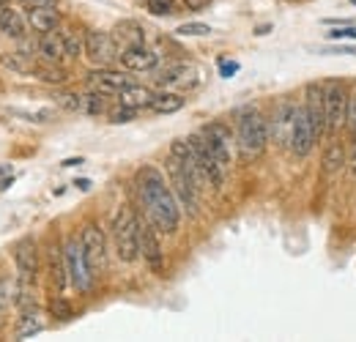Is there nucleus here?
I'll return each mask as SVG.
<instances>
[{"mask_svg": "<svg viewBox=\"0 0 356 342\" xmlns=\"http://www.w3.org/2000/svg\"><path fill=\"white\" fill-rule=\"evenodd\" d=\"M134 186H137V197H140V206H143L145 219L159 233L173 236L178 230V222H181V206H178L170 184L165 181V175L156 170V168L145 165V168L137 170Z\"/></svg>", "mask_w": 356, "mask_h": 342, "instance_id": "f257e3e1", "label": "nucleus"}, {"mask_svg": "<svg viewBox=\"0 0 356 342\" xmlns=\"http://www.w3.org/2000/svg\"><path fill=\"white\" fill-rule=\"evenodd\" d=\"M268 140V121L255 107H241L236 113V145L244 159H258L266 151Z\"/></svg>", "mask_w": 356, "mask_h": 342, "instance_id": "f03ea898", "label": "nucleus"}, {"mask_svg": "<svg viewBox=\"0 0 356 342\" xmlns=\"http://www.w3.org/2000/svg\"><path fill=\"white\" fill-rule=\"evenodd\" d=\"M168 181H170V189H173V195H176L178 206L186 211L189 216L197 214V209H200V184L195 181V175L186 170V165L178 159V156H168Z\"/></svg>", "mask_w": 356, "mask_h": 342, "instance_id": "7ed1b4c3", "label": "nucleus"}, {"mask_svg": "<svg viewBox=\"0 0 356 342\" xmlns=\"http://www.w3.org/2000/svg\"><path fill=\"white\" fill-rule=\"evenodd\" d=\"M113 244L124 263H134L140 255V219L132 209H121L113 219Z\"/></svg>", "mask_w": 356, "mask_h": 342, "instance_id": "20e7f679", "label": "nucleus"}, {"mask_svg": "<svg viewBox=\"0 0 356 342\" xmlns=\"http://www.w3.org/2000/svg\"><path fill=\"white\" fill-rule=\"evenodd\" d=\"M63 257H66V271H69V285L77 291V293H88L90 285H93V271L88 266V257H86V247L80 238H66L63 244Z\"/></svg>", "mask_w": 356, "mask_h": 342, "instance_id": "39448f33", "label": "nucleus"}, {"mask_svg": "<svg viewBox=\"0 0 356 342\" xmlns=\"http://www.w3.org/2000/svg\"><path fill=\"white\" fill-rule=\"evenodd\" d=\"M348 88L340 80L323 83V107H326V124L329 137H337V131L346 127V113H348Z\"/></svg>", "mask_w": 356, "mask_h": 342, "instance_id": "423d86ee", "label": "nucleus"}, {"mask_svg": "<svg viewBox=\"0 0 356 342\" xmlns=\"http://www.w3.org/2000/svg\"><path fill=\"white\" fill-rule=\"evenodd\" d=\"M186 140H189V145H192V151H195V159H197L200 170H203V175H206L209 186H211V189H222V186H225V172H227V170L220 165V159L211 154V148H209L206 137H203L200 131H195V134H189Z\"/></svg>", "mask_w": 356, "mask_h": 342, "instance_id": "0eeeda50", "label": "nucleus"}, {"mask_svg": "<svg viewBox=\"0 0 356 342\" xmlns=\"http://www.w3.org/2000/svg\"><path fill=\"white\" fill-rule=\"evenodd\" d=\"M296 113H299V104L296 101H280L271 121H268V134H271V142L280 145V148H291V137H293V127H296Z\"/></svg>", "mask_w": 356, "mask_h": 342, "instance_id": "6e6552de", "label": "nucleus"}, {"mask_svg": "<svg viewBox=\"0 0 356 342\" xmlns=\"http://www.w3.org/2000/svg\"><path fill=\"white\" fill-rule=\"evenodd\" d=\"M80 241H83V247H86V257H88V266H90V271H93V277L104 274V268H107V241H104L102 227L88 222V225L83 227Z\"/></svg>", "mask_w": 356, "mask_h": 342, "instance_id": "1a4fd4ad", "label": "nucleus"}, {"mask_svg": "<svg viewBox=\"0 0 356 342\" xmlns=\"http://www.w3.org/2000/svg\"><path fill=\"white\" fill-rule=\"evenodd\" d=\"M86 55L93 66H110L121 49L113 39V33H104V31H88L86 33Z\"/></svg>", "mask_w": 356, "mask_h": 342, "instance_id": "9d476101", "label": "nucleus"}, {"mask_svg": "<svg viewBox=\"0 0 356 342\" xmlns=\"http://www.w3.org/2000/svg\"><path fill=\"white\" fill-rule=\"evenodd\" d=\"M200 134L206 137L211 154L220 159V165L227 170L230 168V159H233V131L225 127V124H220V121H211V124H206V127L200 129Z\"/></svg>", "mask_w": 356, "mask_h": 342, "instance_id": "9b49d317", "label": "nucleus"}, {"mask_svg": "<svg viewBox=\"0 0 356 342\" xmlns=\"http://www.w3.org/2000/svg\"><path fill=\"white\" fill-rule=\"evenodd\" d=\"M315 142H318V134H315V129H312L310 115H307L305 104H299L296 127H293V137H291V148H288V151H291L296 159H305V156H310L312 154Z\"/></svg>", "mask_w": 356, "mask_h": 342, "instance_id": "f8f14e48", "label": "nucleus"}, {"mask_svg": "<svg viewBox=\"0 0 356 342\" xmlns=\"http://www.w3.org/2000/svg\"><path fill=\"white\" fill-rule=\"evenodd\" d=\"M156 233L159 230L148 219H140V257L148 263V268L154 274H162L165 271V255H162V247H159Z\"/></svg>", "mask_w": 356, "mask_h": 342, "instance_id": "ddd939ff", "label": "nucleus"}, {"mask_svg": "<svg viewBox=\"0 0 356 342\" xmlns=\"http://www.w3.org/2000/svg\"><path fill=\"white\" fill-rule=\"evenodd\" d=\"M305 110L310 115L312 129L318 134V140L329 137V124H326V107H323V86L321 83H310L305 88Z\"/></svg>", "mask_w": 356, "mask_h": 342, "instance_id": "4468645a", "label": "nucleus"}, {"mask_svg": "<svg viewBox=\"0 0 356 342\" xmlns=\"http://www.w3.org/2000/svg\"><path fill=\"white\" fill-rule=\"evenodd\" d=\"M88 86L90 90H99V93H107V96H118L127 86H132V77L124 74V72H115V69H93L88 74Z\"/></svg>", "mask_w": 356, "mask_h": 342, "instance_id": "2eb2a0df", "label": "nucleus"}, {"mask_svg": "<svg viewBox=\"0 0 356 342\" xmlns=\"http://www.w3.org/2000/svg\"><path fill=\"white\" fill-rule=\"evenodd\" d=\"M17 257V268H19V282L33 285L36 274H39V252H36V241L33 238H22L14 250Z\"/></svg>", "mask_w": 356, "mask_h": 342, "instance_id": "dca6fc26", "label": "nucleus"}, {"mask_svg": "<svg viewBox=\"0 0 356 342\" xmlns=\"http://www.w3.org/2000/svg\"><path fill=\"white\" fill-rule=\"evenodd\" d=\"M121 66L127 69V72H151V69H156V63H159V55L154 52V49H148L145 44H134V47H127V49H121Z\"/></svg>", "mask_w": 356, "mask_h": 342, "instance_id": "f3484780", "label": "nucleus"}, {"mask_svg": "<svg viewBox=\"0 0 356 342\" xmlns=\"http://www.w3.org/2000/svg\"><path fill=\"white\" fill-rule=\"evenodd\" d=\"M47 260H49V285L58 291V293H63L66 291V285H69V271H66V257H63V250L60 247H49V252H47Z\"/></svg>", "mask_w": 356, "mask_h": 342, "instance_id": "a211bd4d", "label": "nucleus"}, {"mask_svg": "<svg viewBox=\"0 0 356 342\" xmlns=\"http://www.w3.org/2000/svg\"><path fill=\"white\" fill-rule=\"evenodd\" d=\"M36 52L42 55L44 63H60L66 58V44H63V36L60 33H42V39L36 44Z\"/></svg>", "mask_w": 356, "mask_h": 342, "instance_id": "6ab92c4d", "label": "nucleus"}, {"mask_svg": "<svg viewBox=\"0 0 356 342\" xmlns=\"http://www.w3.org/2000/svg\"><path fill=\"white\" fill-rule=\"evenodd\" d=\"M346 165H348V154H346L343 142L337 137H332L329 145L323 148V165H321V170H323V175H334V172L343 170Z\"/></svg>", "mask_w": 356, "mask_h": 342, "instance_id": "aec40b11", "label": "nucleus"}, {"mask_svg": "<svg viewBox=\"0 0 356 342\" xmlns=\"http://www.w3.org/2000/svg\"><path fill=\"white\" fill-rule=\"evenodd\" d=\"M28 17H31V28H33L36 33H52V31L60 25V14H58L49 3H44V6H33Z\"/></svg>", "mask_w": 356, "mask_h": 342, "instance_id": "412c9836", "label": "nucleus"}, {"mask_svg": "<svg viewBox=\"0 0 356 342\" xmlns=\"http://www.w3.org/2000/svg\"><path fill=\"white\" fill-rule=\"evenodd\" d=\"M192 74H195V69L189 66V63H176V66H168V69H162L159 72V77H156V83L165 88H186L192 86L195 80H192Z\"/></svg>", "mask_w": 356, "mask_h": 342, "instance_id": "4be33fe9", "label": "nucleus"}, {"mask_svg": "<svg viewBox=\"0 0 356 342\" xmlns=\"http://www.w3.org/2000/svg\"><path fill=\"white\" fill-rule=\"evenodd\" d=\"M151 101H154V90L145 86H127L121 93H118V104H127V107H132V110H145V107H151Z\"/></svg>", "mask_w": 356, "mask_h": 342, "instance_id": "5701e85b", "label": "nucleus"}, {"mask_svg": "<svg viewBox=\"0 0 356 342\" xmlns=\"http://www.w3.org/2000/svg\"><path fill=\"white\" fill-rule=\"evenodd\" d=\"M0 33L8 36V39H22L25 36V19L11 6H3L0 8Z\"/></svg>", "mask_w": 356, "mask_h": 342, "instance_id": "b1692460", "label": "nucleus"}, {"mask_svg": "<svg viewBox=\"0 0 356 342\" xmlns=\"http://www.w3.org/2000/svg\"><path fill=\"white\" fill-rule=\"evenodd\" d=\"M39 332H44V320H42V312H39L36 307H31V309H25L22 318H19L17 337H19V340H28V337H33V334H39Z\"/></svg>", "mask_w": 356, "mask_h": 342, "instance_id": "393cba45", "label": "nucleus"}, {"mask_svg": "<svg viewBox=\"0 0 356 342\" xmlns=\"http://www.w3.org/2000/svg\"><path fill=\"white\" fill-rule=\"evenodd\" d=\"M186 104V99L181 93H170V90H162V93H154V101H151V110L159 113V115H170L178 113L181 107Z\"/></svg>", "mask_w": 356, "mask_h": 342, "instance_id": "a878e982", "label": "nucleus"}, {"mask_svg": "<svg viewBox=\"0 0 356 342\" xmlns=\"http://www.w3.org/2000/svg\"><path fill=\"white\" fill-rule=\"evenodd\" d=\"M0 63H3L6 69L17 72V74H36V69H39V63H36L31 55H25V52H6V55L0 58Z\"/></svg>", "mask_w": 356, "mask_h": 342, "instance_id": "bb28decb", "label": "nucleus"}, {"mask_svg": "<svg viewBox=\"0 0 356 342\" xmlns=\"http://www.w3.org/2000/svg\"><path fill=\"white\" fill-rule=\"evenodd\" d=\"M113 39L118 44V49H127V47H134V44H145L143 42V28L137 22H121L115 28Z\"/></svg>", "mask_w": 356, "mask_h": 342, "instance_id": "cd10ccee", "label": "nucleus"}, {"mask_svg": "<svg viewBox=\"0 0 356 342\" xmlns=\"http://www.w3.org/2000/svg\"><path fill=\"white\" fill-rule=\"evenodd\" d=\"M107 110V93H99V90H90L83 96V104H80V113L86 115H102Z\"/></svg>", "mask_w": 356, "mask_h": 342, "instance_id": "c85d7f7f", "label": "nucleus"}, {"mask_svg": "<svg viewBox=\"0 0 356 342\" xmlns=\"http://www.w3.org/2000/svg\"><path fill=\"white\" fill-rule=\"evenodd\" d=\"M36 77H39V80H44V83H49V86H60V83H66V80H69V77H66V72H63V69H58L55 63L39 66V69H36Z\"/></svg>", "mask_w": 356, "mask_h": 342, "instance_id": "c756f323", "label": "nucleus"}, {"mask_svg": "<svg viewBox=\"0 0 356 342\" xmlns=\"http://www.w3.org/2000/svg\"><path fill=\"white\" fill-rule=\"evenodd\" d=\"M326 39L329 42H356V25L348 22V25H334L326 31Z\"/></svg>", "mask_w": 356, "mask_h": 342, "instance_id": "7c9ffc66", "label": "nucleus"}, {"mask_svg": "<svg viewBox=\"0 0 356 342\" xmlns=\"http://www.w3.org/2000/svg\"><path fill=\"white\" fill-rule=\"evenodd\" d=\"M60 36H63V44H66V58H80L86 52V39H80L74 31L60 33Z\"/></svg>", "mask_w": 356, "mask_h": 342, "instance_id": "2f4dec72", "label": "nucleus"}, {"mask_svg": "<svg viewBox=\"0 0 356 342\" xmlns=\"http://www.w3.org/2000/svg\"><path fill=\"white\" fill-rule=\"evenodd\" d=\"M176 33L178 36H209L211 28H209L206 22H184V25L176 28Z\"/></svg>", "mask_w": 356, "mask_h": 342, "instance_id": "473e14b6", "label": "nucleus"}, {"mask_svg": "<svg viewBox=\"0 0 356 342\" xmlns=\"http://www.w3.org/2000/svg\"><path fill=\"white\" fill-rule=\"evenodd\" d=\"M55 101H58V107H63V110H69V113H80L83 96H77V93H58Z\"/></svg>", "mask_w": 356, "mask_h": 342, "instance_id": "72a5a7b5", "label": "nucleus"}, {"mask_svg": "<svg viewBox=\"0 0 356 342\" xmlns=\"http://www.w3.org/2000/svg\"><path fill=\"white\" fill-rule=\"evenodd\" d=\"M49 312H52V318H58V320H69V318H72L69 301L60 299V296H55V299L49 301Z\"/></svg>", "mask_w": 356, "mask_h": 342, "instance_id": "f704fd0d", "label": "nucleus"}, {"mask_svg": "<svg viewBox=\"0 0 356 342\" xmlns=\"http://www.w3.org/2000/svg\"><path fill=\"white\" fill-rule=\"evenodd\" d=\"M134 113H137V110H132V107L118 104V107L110 113V121H113V124H129V121L134 118Z\"/></svg>", "mask_w": 356, "mask_h": 342, "instance_id": "c9c22d12", "label": "nucleus"}, {"mask_svg": "<svg viewBox=\"0 0 356 342\" xmlns=\"http://www.w3.org/2000/svg\"><path fill=\"white\" fill-rule=\"evenodd\" d=\"M148 11L154 17H168L173 14V0H148Z\"/></svg>", "mask_w": 356, "mask_h": 342, "instance_id": "e433bc0d", "label": "nucleus"}, {"mask_svg": "<svg viewBox=\"0 0 356 342\" xmlns=\"http://www.w3.org/2000/svg\"><path fill=\"white\" fill-rule=\"evenodd\" d=\"M346 127L351 131V137H354L356 142V90L351 93V99H348V113H346Z\"/></svg>", "mask_w": 356, "mask_h": 342, "instance_id": "4c0bfd02", "label": "nucleus"}, {"mask_svg": "<svg viewBox=\"0 0 356 342\" xmlns=\"http://www.w3.org/2000/svg\"><path fill=\"white\" fill-rule=\"evenodd\" d=\"M11 304V285L6 279H0V309H6Z\"/></svg>", "mask_w": 356, "mask_h": 342, "instance_id": "58836bf2", "label": "nucleus"}, {"mask_svg": "<svg viewBox=\"0 0 356 342\" xmlns=\"http://www.w3.org/2000/svg\"><path fill=\"white\" fill-rule=\"evenodd\" d=\"M236 72H238V63H236V60H233V63H227V60L220 63V74H222V77H233Z\"/></svg>", "mask_w": 356, "mask_h": 342, "instance_id": "ea45409f", "label": "nucleus"}, {"mask_svg": "<svg viewBox=\"0 0 356 342\" xmlns=\"http://www.w3.org/2000/svg\"><path fill=\"white\" fill-rule=\"evenodd\" d=\"M211 0H184V6L189 8V11H200V8H206Z\"/></svg>", "mask_w": 356, "mask_h": 342, "instance_id": "a19ab883", "label": "nucleus"}, {"mask_svg": "<svg viewBox=\"0 0 356 342\" xmlns=\"http://www.w3.org/2000/svg\"><path fill=\"white\" fill-rule=\"evenodd\" d=\"M348 170H351V178H356V142H354L351 156H348Z\"/></svg>", "mask_w": 356, "mask_h": 342, "instance_id": "79ce46f5", "label": "nucleus"}, {"mask_svg": "<svg viewBox=\"0 0 356 342\" xmlns=\"http://www.w3.org/2000/svg\"><path fill=\"white\" fill-rule=\"evenodd\" d=\"M83 162H86L83 156H77V159H63V162H60V168H77V165H83Z\"/></svg>", "mask_w": 356, "mask_h": 342, "instance_id": "37998d69", "label": "nucleus"}, {"mask_svg": "<svg viewBox=\"0 0 356 342\" xmlns=\"http://www.w3.org/2000/svg\"><path fill=\"white\" fill-rule=\"evenodd\" d=\"M74 186H77V189H83V192H88L90 181H88V178H77V181H74Z\"/></svg>", "mask_w": 356, "mask_h": 342, "instance_id": "c03bdc74", "label": "nucleus"}, {"mask_svg": "<svg viewBox=\"0 0 356 342\" xmlns=\"http://www.w3.org/2000/svg\"><path fill=\"white\" fill-rule=\"evenodd\" d=\"M25 8H33V6H44V3H49V0H19Z\"/></svg>", "mask_w": 356, "mask_h": 342, "instance_id": "a18cd8bd", "label": "nucleus"}, {"mask_svg": "<svg viewBox=\"0 0 356 342\" xmlns=\"http://www.w3.org/2000/svg\"><path fill=\"white\" fill-rule=\"evenodd\" d=\"M3 6H8V0H0V8H3Z\"/></svg>", "mask_w": 356, "mask_h": 342, "instance_id": "49530a36", "label": "nucleus"}, {"mask_svg": "<svg viewBox=\"0 0 356 342\" xmlns=\"http://www.w3.org/2000/svg\"><path fill=\"white\" fill-rule=\"evenodd\" d=\"M351 3H354V6H356V0H351Z\"/></svg>", "mask_w": 356, "mask_h": 342, "instance_id": "de8ad7c7", "label": "nucleus"}]
</instances>
